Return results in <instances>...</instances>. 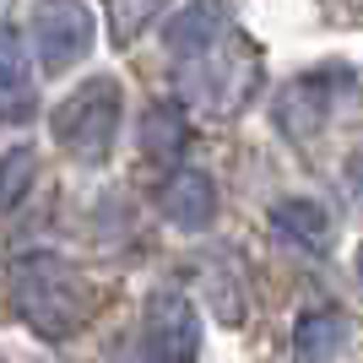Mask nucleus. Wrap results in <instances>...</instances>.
I'll return each instance as SVG.
<instances>
[{"instance_id":"obj_14","label":"nucleus","mask_w":363,"mask_h":363,"mask_svg":"<svg viewBox=\"0 0 363 363\" xmlns=\"http://www.w3.org/2000/svg\"><path fill=\"white\" fill-rule=\"evenodd\" d=\"M28 179H33V152L28 147H11V152H6V190H0V206H6V212L22 206Z\"/></svg>"},{"instance_id":"obj_1","label":"nucleus","mask_w":363,"mask_h":363,"mask_svg":"<svg viewBox=\"0 0 363 363\" xmlns=\"http://www.w3.org/2000/svg\"><path fill=\"white\" fill-rule=\"evenodd\" d=\"M11 303L38 336L65 342V336L82 331V320L92 309V293H87V277L76 272L65 255L33 250V255L11 260Z\"/></svg>"},{"instance_id":"obj_15","label":"nucleus","mask_w":363,"mask_h":363,"mask_svg":"<svg viewBox=\"0 0 363 363\" xmlns=\"http://www.w3.org/2000/svg\"><path fill=\"white\" fill-rule=\"evenodd\" d=\"M331 6V16H342V22H363V0H325Z\"/></svg>"},{"instance_id":"obj_8","label":"nucleus","mask_w":363,"mask_h":363,"mask_svg":"<svg viewBox=\"0 0 363 363\" xmlns=\"http://www.w3.org/2000/svg\"><path fill=\"white\" fill-rule=\"evenodd\" d=\"M163 217L184 233H201V228L217 217V184L212 174H201V168H179L174 179L163 184Z\"/></svg>"},{"instance_id":"obj_12","label":"nucleus","mask_w":363,"mask_h":363,"mask_svg":"<svg viewBox=\"0 0 363 363\" xmlns=\"http://www.w3.org/2000/svg\"><path fill=\"white\" fill-rule=\"evenodd\" d=\"M184 114L174 104H157V108H147V120H141V152H147L152 163H174L184 152Z\"/></svg>"},{"instance_id":"obj_7","label":"nucleus","mask_w":363,"mask_h":363,"mask_svg":"<svg viewBox=\"0 0 363 363\" xmlns=\"http://www.w3.org/2000/svg\"><path fill=\"white\" fill-rule=\"evenodd\" d=\"M228 22H233V0H190L184 11L168 16L163 44H168V55H179V60H196V55L223 44Z\"/></svg>"},{"instance_id":"obj_16","label":"nucleus","mask_w":363,"mask_h":363,"mask_svg":"<svg viewBox=\"0 0 363 363\" xmlns=\"http://www.w3.org/2000/svg\"><path fill=\"white\" fill-rule=\"evenodd\" d=\"M358 277H363V250H358Z\"/></svg>"},{"instance_id":"obj_6","label":"nucleus","mask_w":363,"mask_h":363,"mask_svg":"<svg viewBox=\"0 0 363 363\" xmlns=\"http://www.w3.org/2000/svg\"><path fill=\"white\" fill-rule=\"evenodd\" d=\"M147 342H152V352H157V363H196V352H201L196 303L184 298V293H152Z\"/></svg>"},{"instance_id":"obj_9","label":"nucleus","mask_w":363,"mask_h":363,"mask_svg":"<svg viewBox=\"0 0 363 363\" xmlns=\"http://www.w3.org/2000/svg\"><path fill=\"white\" fill-rule=\"evenodd\" d=\"M347 315L342 309H303L298 325H293V358L298 363H336L347 347Z\"/></svg>"},{"instance_id":"obj_5","label":"nucleus","mask_w":363,"mask_h":363,"mask_svg":"<svg viewBox=\"0 0 363 363\" xmlns=\"http://www.w3.org/2000/svg\"><path fill=\"white\" fill-rule=\"evenodd\" d=\"M33 49L44 71H71L82 55L92 49V16L76 0H44L33 16Z\"/></svg>"},{"instance_id":"obj_2","label":"nucleus","mask_w":363,"mask_h":363,"mask_svg":"<svg viewBox=\"0 0 363 363\" xmlns=\"http://www.w3.org/2000/svg\"><path fill=\"white\" fill-rule=\"evenodd\" d=\"M260 82V55L250 38H223L217 49L184 60L179 71V87L196 98L206 114H233V108L250 104V92Z\"/></svg>"},{"instance_id":"obj_3","label":"nucleus","mask_w":363,"mask_h":363,"mask_svg":"<svg viewBox=\"0 0 363 363\" xmlns=\"http://www.w3.org/2000/svg\"><path fill=\"white\" fill-rule=\"evenodd\" d=\"M120 130V82L114 76H92L87 87H76L55 108V141L82 163H104Z\"/></svg>"},{"instance_id":"obj_10","label":"nucleus","mask_w":363,"mask_h":363,"mask_svg":"<svg viewBox=\"0 0 363 363\" xmlns=\"http://www.w3.org/2000/svg\"><path fill=\"white\" fill-rule=\"evenodd\" d=\"M272 228L293 244V250H309V255H325V250H331V217H325L320 201H303V196L277 201Z\"/></svg>"},{"instance_id":"obj_4","label":"nucleus","mask_w":363,"mask_h":363,"mask_svg":"<svg viewBox=\"0 0 363 363\" xmlns=\"http://www.w3.org/2000/svg\"><path fill=\"white\" fill-rule=\"evenodd\" d=\"M347 87H352V71H336V65L298 76V82H288V87L277 92V125H282L293 141L320 136L325 120H331V108H336V98Z\"/></svg>"},{"instance_id":"obj_11","label":"nucleus","mask_w":363,"mask_h":363,"mask_svg":"<svg viewBox=\"0 0 363 363\" xmlns=\"http://www.w3.org/2000/svg\"><path fill=\"white\" fill-rule=\"evenodd\" d=\"M0 71H6V87H0V114L11 125H22L33 114V71H28V49L16 38V28H6L0 38Z\"/></svg>"},{"instance_id":"obj_13","label":"nucleus","mask_w":363,"mask_h":363,"mask_svg":"<svg viewBox=\"0 0 363 363\" xmlns=\"http://www.w3.org/2000/svg\"><path fill=\"white\" fill-rule=\"evenodd\" d=\"M157 11H163V0H108V33H114V44H130Z\"/></svg>"}]
</instances>
